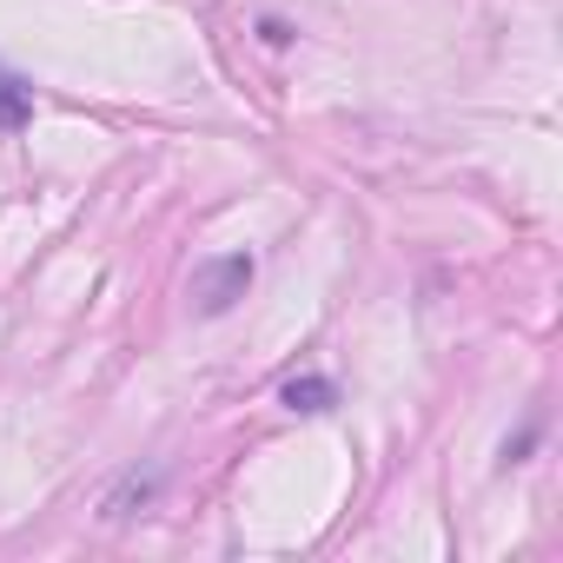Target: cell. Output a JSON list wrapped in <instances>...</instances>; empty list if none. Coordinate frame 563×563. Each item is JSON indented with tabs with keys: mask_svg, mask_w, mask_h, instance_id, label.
<instances>
[{
	"mask_svg": "<svg viewBox=\"0 0 563 563\" xmlns=\"http://www.w3.org/2000/svg\"><path fill=\"white\" fill-rule=\"evenodd\" d=\"M278 398H286L292 411H332V405H339V385H332V378H292Z\"/></svg>",
	"mask_w": 563,
	"mask_h": 563,
	"instance_id": "cell-3",
	"label": "cell"
},
{
	"mask_svg": "<svg viewBox=\"0 0 563 563\" xmlns=\"http://www.w3.org/2000/svg\"><path fill=\"white\" fill-rule=\"evenodd\" d=\"M34 120V87L14 80V74H0V133H21Z\"/></svg>",
	"mask_w": 563,
	"mask_h": 563,
	"instance_id": "cell-2",
	"label": "cell"
},
{
	"mask_svg": "<svg viewBox=\"0 0 563 563\" xmlns=\"http://www.w3.org/2000/svg\"><path fill=\"white\" fill-rule=\"evenodd\" d=\"M245 286H252V252H219V258H206V265L192 272V306H199V319H225V312L245 299Z\"/></svg>",
	"mask_w": 563,
	"mask_h": 563,
	"instance_id": "cell-1",
	"label": "cell"
}]
</instances>
